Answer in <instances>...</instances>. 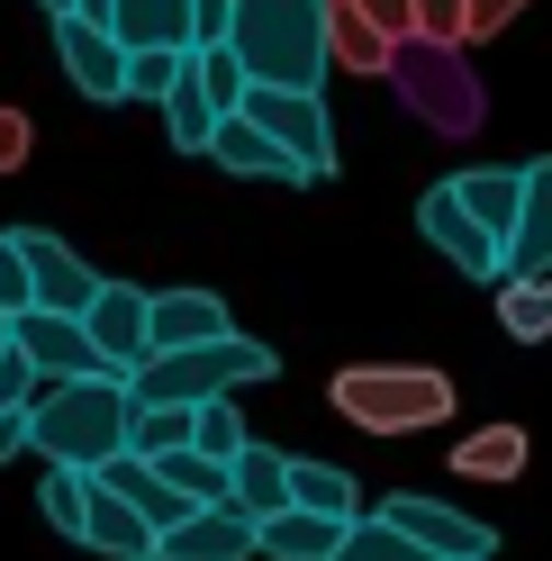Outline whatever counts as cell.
Listing matches in <instances>:
<instances>
[{"instance_id": "6da1fadb", "label": "cell", "mask_w": 552, "mask_h": 561, "mask_svg": "<svg viewBox=\"0 0 552 561\" xmlns=\"http://www.w3.org/2000/svg\"><path fill=\"white\" fill-rule=\"evenodd\" d=\"M127 416H136V380L127 371H82V380H46L37 390V453L46 462L100 471L127 453Z\"/></svg>"}, {"instance_id": "7a4b0ae2", "label": "cell", "mask_w": 552, "mask_h": 561, "mask_svg": "<svg viewBox=\"0 0 552 561\" xmlns=\"http://www.w3.org/2000/svg\"><path fill=\"white\" fill-rule=\"evenodd\" d=\"M227 46L245 55L254 82H290V91H318L326 82V0H235L227 19Z\"/></svg>"}, {"instance_id": "3957f363", "label": "cell", "mask_w": 552, "mask_h": 561, "mask_svg": "<svg viewBox=\"0 0 552 561\" xmlns=\"http://www.w3.org/2000/svg\"><path fill=\"white\" fill-rule=\"evenodd\" d=\"M326 399L363 435H426V426L453 416V380L435 363H354V371H335Z\"/></svg>"}, {"instance_id": "277c9868", "label": "cell", "mask_w": 552, "mask_h": 561, "mask_svg": "<svg viewBox=\"0 0 552 561\" xmlns=\"http://www.w3.org/2000/svg\"><path fill=\"white\" fill-rule=\"evenodd\" d=\"M272 344L254 335H218V344H172V354H146L136 363V399H182V408H209V399H235L272 380Z\"/></svg>"}, {"instance_id": "5b68a950", "label": "cell", "mask_w": 552, "mask_h": 561, "mask_svg": "<svg viewBox=\"0 0 552 561\" xmlns=\"http://www.w3.org/2000/svg\"><path fill=\"white\" fill-rule=\"evenodd\" d=\"M390 82H399V100H407V118H426L435 136H471V127H480V82H471L462 46L407 37L399 64H390Z\"/></svg>"}, {"instance_id": "8992f818", "label": "cell", "mask_w": 552, "mask_h": 561, "mask_svg": "<svg viewBox=\"0 0 552 561\" xmlns=\"http://www.w3.org/2000/svg\"><path fill=\"white\" fill-rule=\"evenodd\" d=\"M245 118L272 136V146H290V163L308 172V182H326L335 172V118L318 91H290V82H254L245 91Z\"/></svg>"}, {"instance_id": "52a82bcc", "label": "cell", "mask_w": 552, "mask_h": 561, "mask_svg": "<svg viewBox=\"0 0 552 561\" xmlns=\"http://www.w3.org/2000/svg\"><path fill=\"white\" fill-rule=\"evenodd\" d=\"M55 55H64V82H73L82 100H127V64H136V46L118 37L110 19H82V10H64L55 19Z\"/></svg>"}, {"instance_id": "ba28073f", "label": "cell", "mask_w": 552, "mask_h": 561, "mask_svg": "<svg viewBox=\"0 0 552 561\" xmlns=\"http://www.w3.org/2000/svg\"><path fill=\"white\" fill-rule=\"evenodd\" d=\"M417 236H426L453 272H471V280H507V244H498V236L462 208V191H453V182H435V191L417 199Z\"/></svg>"}, {"instance_id": "9c48e42d", "label": "cell", "mask_w": 552, "mask_h": 561, "mask_svg": "<svg viewBox=\"0 0 552 561\" xmlns=\"http://www.w3.org/2000/svg\"><path fill=\"white\" fill-rule=\"evenodd\" d=\"M82 327H91L100 354H110V371H127V380H136V363L154 354V299L136 290V280H100V299L82 308Z\"/></svg>"}, {"instance_id": "30bf717a", "label": "cell", "mask_w": 552, "mask_h": 561, "mask_svg": "<svg viewBox=\"0 0 552 561\" xmlns=\"http://www.w3.org/2000/svg\"><path fill=\"white\" fill-rule=\"evenodd\" d=\"M263 552V516H245V507H191L172 535L154 543V561H254Z\"/></svg>"}, {"instance_id": "8fae6325", "label": "cell", "mask_w": 552, "mask_h": 561, "mask_svg": "<svg viewBox=\"0 0 552 561\" xmlns=\"http://www.w3.org/2000/svg\"><path fill=\"white\" fill-rule=\"evenodd\" d=\"M381 516L390 525H407L426 552H444V561H490L498 552V535L480 516H462V507H444V499H417V489H399V499H381Z\"/></svg>"}, {"instance_id": "7c38bea8", "label": "cell", "mask_w": 552, "mask_h": 561, "mask_svg": "<svg viewBox=\"0 0 552 561\" xmlns=\"http://www.w3.org/2000/svg\"><path fill=\"white\" fill-rule=\"evenodd\" d=\"M19 354L37 363L46 380H82V371H110V354L91 344V327L73 318V308H27V318H19Z\"/></svg>"}, {"instance_id": "4fadbf2b", "label": "cell", "mask_w": 552, "mask_h": 561, "mask_svg": "<svg viewBox=\"0 0 552 561\" xmlns=\"http://www.w3.org/2000/svg\"><path fill=\"white\" fill-rule=\"evenodd\" d=\"M19 244H27V272H37V308H73V318H82V308L100 299V272H91V263H82L64 236H46V227H19Z\"/></svg>"}, {"instance_id": "5bb4252c", "label": "cell", "mask_w": 552, "mask_h": 561, "mask_svg": "<svg viewBox=\"0 0 552 561\" xmlns=\"http://www.w3.org/2000/svg\"><path fill=\"white\" fill-rule=\"evenodd\" d=\"M100 480V471H91ZM154 543H163V525L146 516V507H127L110 480H100V499H91V525H82V552H110V561H154Z\"/></svg>"}, {"instance_id": "9a60e30c", "label": "cell", "mask_w": 552, "mask_h": 561, "mask_svg": "<svg viewBox=\"0 0 552 561\" xmlns=\"http://www.w3.org/2000/svg\"><path fill=\"white\" fill-rule=\"evenodd\" d=\"M354 525H363V516H318V507H281V516H263V552H272V561H335Z\"/></svg>"}, {"instance_id": "2e32d148", "label": "cell", "mask_w": 552, "mask_h": 561, "mask_svg": "<svg viewBox=\"0 0 552 561\" xmlns=\"http://www.w3.org/2000/svg\"><path fill=\"white\" fill-rule=\"evenodd\" d=\"M326 46H335L344 73H381V82H390V64H399V46H407V37H390L381 19H363L354 0H326Z\"/></svg>"}, {"instance_id": "e0dca14e", "label": "cell", "mask_w": 552, "mask_h": 561, "mask_svg": "<svg viewBox=\"0 0 552 561\" xmlns=\"http://www.w3.org/2000/svg\"><path fill=\"white\" fill-rule=\"evenodd\" d=\"M453 191H462V208H471L498 244L516 236V218H526V163H516V172H507V163H471V172H453Z\"/></svg>"}, {"instance_id": "ac0fdd59", "label": "cell", "mask_w": 552, "mask_h": 561, "mask_svg": "<svg viewBox=\"0 0 552 561\" xmlns=\"http://www.w3.org/2000/svg\"><path fill=\"white\" fill-rule=\"evenodd\" d=\"M209 154H218V172H245V182H308V172L290 163V146H272V136L235 110L218 136H209Z\"/></svg>"}, {"instance_id": "d6986e66", "label": "cell", "mask_w": 552, "mask_h": 561, "mask_svg": "<svg viewBox=\"0 0 552 561\" xmlns=\"http://www.w3.org/2000/svg\"><path fill=\"white\" fill-rule=\"evenodd\" d=\"M218 335H235L218 290H154V354H172V344H218Z\"/></svg>"}, {"instance_id": "ffe728a7", "label": "cell", "mask_w": 552, "mask_h": 561, "mask_svg": "<svg viewBox=\"0 0 552 561\" xmlns=\"http://www.w3.org/2000/svg\"><path fill=\"white\" fill-rule=\"evenodd\" d=\"M507 272H552V154L526 163V218L507 236Z\"/></svg>"}, {"instance_id": "44dd1931", "label": "cell", "mask_w": 552, "mask_h": 561, "mask_svg": "<svg viewBox=\"0 0 552 561\" xmlns=\"http://www.w3.org/2000/svg\"><path fill=\"white\" fill-rule=\"evenodd\" d=\"M163 127H172V146H182V154H209V136L227 127V110H218L209 73H199V55H191V73L172 82V100H163Z\"/></svg>"}, {"instance_id": "7402d4cb", "label": "cell", "mask_w": 552, "mask_h": 561, "mask_svg": "<svg viewBox=\"0 0 552 561\" xmlns=\"http://www.w3.org/2000/svg\"><path fill=\"white\" fill-rule=\"evenodd\" d=\"M191 444H199V408H182V399H136V416H127V453L172 462V453H191Z\"/></svg>"}, {"instance_id": "603a6c76", "label": "cell", "mask_w": 552, "mask_h": 561, "mask_svg": "<svg viewBox=\"0 0 552 561\" xmlns=\"http://www.w3.org/2000/svg\"><path fill=\"white\" fill-rule=\"evenodd\" d=\"M110 27L127 46H199V0H118Z\"/></svg>"}, {"instance_id": "cb8c5ba5", "label": "cell", "mask_w": 552, "mask_h": 561, "mask_svg": "<svg viewBox=\"0 0 552 561\" xmlns=\"http://www.w3.org/2000/svg\"><path fill=\"white\" fill-rule=\"evenodd\" d=\"M526 426H507V416H498V426H471L462 444H453V480H516V471H526Z\"/></svg>"}, {"instance_id": "d4e9b609", "label": "cell", "mask_w": 552, "mask_h": 561, "mask_svg": "<svg viewBox=\"0 0 552 561\" xmlns=\"http://www.w3.org/2000/svg\"><path fill=\"white\" fill-rule=\"evenodd\" d=\"M235 507L245 516H281L290 507V453H272V444L235 453Z\"/></svg>"}, {"instance_id": "484cf974", "label": "cell", "mask_w": 552, "mask_h": 561, "mask_svg": "<svg viewBox=\"0 0 552 561\" xmlns=\"http://www.w3.org/2000/svg\"><path fill=\"white\" fill-rule=\"evenodd\" d=\"M498 327L516 344H543L552 335V272H507L498 280Z\"/></svg>"}, {"instance_id": "4316f807", "label": "cell", "mask_w": 552, "mask_h": 561, "mask_svg": "<svg viewBox=\"0 0 552 561\" xmlns=\"http://www.w3.org/2000/svg\"><path fill=\"white\" fill-rule=\"evenodd\" d=\"M91 499H100V480L73 471V462H46V489H37V507L64 543H82V525H91Z\"/></svg>"}, {"instance_id": "83f0119b", "label": "cell", "mask_w": 552, "mask_h": 561, "mask_svg": "<svg viewBox=\"0 0 552 561\" xmlns=\"http://www.w3.org/2000/svg\"><path fill=\"white\" fill-rule=\"evenodd\" d=\"M290 507H318V516H363L354 480H344L335 462H308V453H290Z\"/></svg>"}, {"instance_id": "f1b7e54d", "label": "cell", "mask_w": 552, "mask_h": 561, "mask_svg": "<svg viewBox=\"0 0 552 561\" xmlns=\"http://www.w3.org/2000/svg\"><path fill=\"white\" fill-rule=\"evenodd\" d=\"M335 561H444V552H426L407 525H390V516H363L354 535H344V552Z\"/></svg>"}, {"instance_id": "f546056e", "label": "cell", "mask_w": 552, "mask_h": 561, "mask_svg": "<svg viewBox=\"0 0 552 561\" xmlns=\"http://www.w3.org/2000/svg\"><path fill=\"white\" fill-rule=\"evenodd\" d=\"M182 73H191V46H136V64H127V100H146V110H163Z\"/></svg>"}, {"instance_id": "4dcf8cb0", "label": "cell", "mask_w": 552, "mask_h": 561, "mask_svg": "<svg viewBox=\"0 0 552 561\" xmlns=\"http://www.w3.org/2000/svg\"><path fill=\"white\" fill-rule=\"evenodd\" d=\"M0 308H10V318H27V308H37V272H27V244H19V227L0 236Z\"/></svg>"}, {"instance_id": "1f68e13d", "label": "cell", "mask_w": 552, "mask_h": 561, "mask_svg": "<svg viewBox=\"0 0 552 561\" xmlns=\"http://www.w3.org/2000/svg\"><path fill=\"white\" fill-rule=\"evenodd\" d=\"M254 435H245V416H235V399H209L199 408V453H218V462H235Z\"/></svg>"}, {"instance_id": "d6a6232c", "label": "cell", "mask_w": 552, "mask_h": 561, "mask_svg": "<svg viewBox=\"0 0 552 561\" xmlns=\"http://www.w3.org/2000/svg\"><path fill=\"white\" fill-rule=\"evenodd\" d=\"M417 37H444V46H471V0H417Z\"/></svg>"}, {"instance_id": "836d02e7", "label": "cell", "mask_w": 552, "mask_h": 561, "mask_svg": "<svg viewBox=\"0 0 552 561\" xmlns=\"http://www.w3.org/2000/svg\"><path fill=\"white\" fill-rule=\"evenodd\" d=\"M526 10H534V0H471V46H480V37H507Z\"/></svg>"}, {"instance_id": "e575fe53", "label": "cell", "mask_w": 552, "mask_h": 561, "mask_svg": "<svg viewBox=\"0 0 552 561\" xmlns=\"http://www.w3.org/2000/svg\"><path fill=\"white\" fill-rule=\"evenodd\" d=\"M37 390H46V371L27 363V354H10V363H0V408H27Z\"/></svg>"}, {"instance_id": "d590c367", "label": "cell", "mask_w": 552, "mask_h": 561, "mask_svg": "<svg viewBox=\"0 0 552 561\" xmlns=\"http://www.w3.org/2000/svg\"><path fill=\"white\" fill-rule=\"evenodd\" d=\"M10 453H37V399H27V408H0V462H10Z\"/></svg>"}, {"instance_id": "8d00e7d4", "label": "cell", "mask_w": 552, "mask_h": 561, "mask_svg": "<svg viewBox=\"0 0 552 561\" xmlns=\"http://www.w3.org/2000/svg\"><path fill=\"white\" fill-rule=\"evenodd\" d=\"M27 146H37V127H27V110H0V172H19Z\"/></svg>"}, {"instance_id": "74e56055", "label": "cell", "mask_w": 552, "mask_h": 561, "mask_svg": "<svg viewBox=\"0 0 552 561\" xmlns=\"http://www.w3.org/2000/svg\"><path fill=\"white\" fill-rule=\"evenodd\" d=\"M363 19H381L390 37H417V0H354Z\"/></svg>"}, {"instance_id": "f35d334b", "label": "cell", "mask_w": 552, "mask_h": 561, "mask_svg": "<svg viewBox=\"0 0 552 561\" xmlns=\"http://www.w3.org/2000/svg\"><path fill=\"white\" fill-rule=\"evenodd\" d=\"M19 354V318H10V308H0V363H10Z\"/></svg>"}, {"instance_id": "ab89813d", "label": "cell", "mask_w": 552, "mask_h": 561, "mask_svg": "<svg viewBox=\"0 0 552 561\" xmlns=\"http://www.w3.org/2000/svg\"><path fill=\"white\" fill-rule=\"evenodd\" d=\"M73 10H82V19H118V0H73Z\"/></svg>"}, {"instance_id": "60d3db41", "label": "cell", "mask_w": 552, "mask_h": 561, "mask_svg": "<svg viewBox=\"0 0 552 561\" xmlns=\"http://www.w3.org/2000/svg\"><path fill=\"white\" fill-rule=\"evenodd\" d=\"M37 10H55V19H64V10H73V0H37Z\"/></svg>"}]
</instances>
